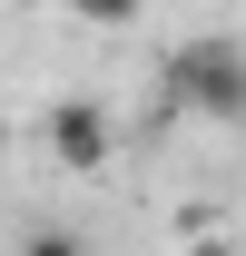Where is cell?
I'll return each instance as SVG.
<instances>
[{
	"instance_id": "cell-1",
	"label": "cell",
	"mask_w": 246,
	"mask_h": 256,
	"mask_svg": "<svg viewBox=\"0 0 246 256\" xmlns=\"http://www.w3.org/2000/svg\"><path fill=\"white\" fill-rule=\"evenodd\" d=\"M168 98H178L187 118L246 128V40L207 30V40H187V50H168Z\"/></svg>"
},
{
	"instance_id": "cell-2",
	"label": "cell",
	"mask_w": 246,
	"mask_h": 256,
	"mask_svg": "<svg viewBox=\"0 0 246 256\" xmlns=\"http://www.w3.org/2000/svg\"><path fill=\"white\" fill-rule=\"evenodd\" d=\"M40 138H50L60 178H98V168H108V148H118V128H108V108H98V98H50Z\"/></svg>"
},
{
	"instance_id": "cell-3",
	"label": "cell",
	"mask_w": 246,
	"mask_h": 256,
	"mask_svg": "<svg viewBox=\"0 0 246 256\" xmlns=\"http://www.w3.org/2000/svg\"><path fill=\"white\" fill-rule=\"evenodd\" d=\"M60 10L79 20V30H128V20H138L148 0H60Z\"/></svg>"
},
{
	"instance_id": "cell-4",
	"label": "cell",
	"mask_w": 246,
	"mask_h": 256,
	"mask_svg": "<svg viewBox=\"0 0 246 256\" xmlns=\"http://www.w3.org/2000/svg\"><path fill=\"white\" fill-rule=\"evenodd\" d=\"M0 148H10V128H0Z\"/></svg>"
}]
</instances>
